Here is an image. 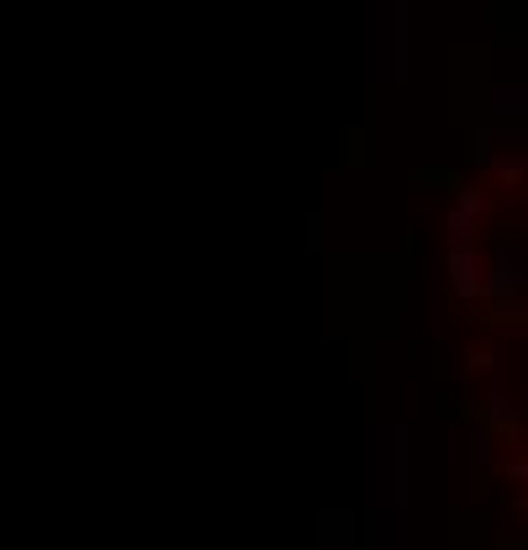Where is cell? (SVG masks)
Here are the masks:
<instances>
[{
	"label": "cell",
	"instance_id": "1",
	"mask_svg": "<svg viewBox=\"0 0 528 550\" xmlns=\"http://www.w3.org/2000/svg\"><path fill=\"white\" fill-rule=\"evenodd\" d=\"M497 112H528V90H497Z\"/></svg>",
	"mask_w": 528,
	"mask_h": 550
}]
</instances>
